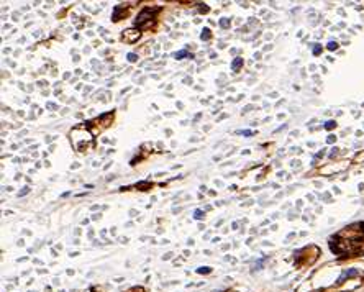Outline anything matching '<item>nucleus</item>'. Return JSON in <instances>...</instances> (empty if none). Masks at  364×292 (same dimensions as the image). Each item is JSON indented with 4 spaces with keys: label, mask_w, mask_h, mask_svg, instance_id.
<instances>
[{
    "label": "nucleus",
    "mask_w": 364,
    "mask_h": 292,
    "mask_svg": "<svg viewBox=\"0 0 364 292\" xmlns=\"http://www.w3.org/2000/svg\"><path fill=\"white\" fill-rule=\"evenodd\" d=\"M71 143L72 146L77 150L79 153H84L87 151L94 143V138H92V133L89 130H85L84 127H76L72 131H71Z\"/></svg>",
    "instance_id": "f257e3e1"
},
{
    "label": "nucleus",
    "mask_w": 364,
    "mask_h": 292,
    "mask_svg": "<svg viewBox=\"0 0 364 292\" xmlns=\"http://www.w3.org/2000/svg\"><path fill=\"white\" fill-rule=\"evenodd\" d=\"M159 12V7H156V8H151V7H145L143 10L138 13V17H136V21H135V25L136 26H148V23H149V20H153L154 18V15Z\"/></svg>",
    "instance_id": "f03ea898"
},
{
    "label": "nucleus",
    "mask_w": 364,
    "mask_h": 292,
    "mask_svg": "<svg viewBox=\"0 0 364 292\" xmlns=\"http://www.w3.org/2000/svg\"><path fill=\"white\" fill-rule=\"evenodd\" d=\"M140 38V30H135V28H130V30L123 31V40L126 43H133Z\"/></svg>",
    "instance_id": "7ed1b4c3"
},
{
    "label": "nucleus",
    "mask_w": 364,
    "mask_h": 292,
    "mask_svg": "<svg viewBox=\"0 0 364 292\" xmlns=\"http://www.w3.org/2000/svg\"><path fill=\"white\" fill-rule=\"evenodd\" d=\"M241 64H243V59H241V57H236V59L233 61V64H231V69L234 71V72H236V71L239 69V66H241Z\"/></svg>",
    "instance_id": "20e7f679"
},
{
    "label": "nucleus",
    "mask_w": 364,
    "mask_h": 292,
    "mask_svg": "<svg viewBox=\"0 0 364 292\" xmlns=\"http://www.w3.org/2000/svg\"><path fill=\"white\" fill-rule=\"evenodd\" d=\"M356 274H358V272L354 271V269H353V271H348V272H344V274H343L341 277H339V282H341V281L344 279V277H349V276H356Z\"/></svg>",
    "instance_id": "39448f33"
},
{
    "label": "nucleus",
    "mask_w": 364,
    "mask_h": 292,
    "mask_svg": "<svg viewBox=\"0 0 364 292\" xmlns=\"http://www.w3.org/2000/svg\"><path fill=\"white\" fill-rule=\"evenodd\" d=\"M208 28H205V30L202 31V40H208V38H210V35H208Z\"/></svg>",
    "instance_id": "423d86ee"
},
{
    "label": "nucleus",
    "mask_w": 364,
    "mask_h": 292,
    "mask_svg": "<svg viewBox=\"0 0 364 292\" xmlns=\"http://www.w3.org/2000/svg\"><path fill=\"white\" fill-rule=\"evenodd\" d=\"M325 127H327V130H331V128H335V127H336V123H335V122L331 120V122H327V125H325Z\"/></svg>",
    "instance_id": "0eeeda50"
},
{
    "label": "nucleus",
    "mask_w": 364,
    "mask_h": 292,
    "mask_svg": "<svg viewBox=\"0 0 364 292\" xmlns=\"http://www.w3.org/2000/svg\"><path fill=\"white\" fill-rule=\"evenodd\" d=\"M202 215H203L202 210H195V218H197V220H202V218H203Z\"/></svg>",
    "instance_id": "6e6552de"
},
{
    "label": "nucleus",
    "mask_w": 364,
    "mask_h": 292,
    "mask_svg": "<svg viewBox=\"0 0 364 292\" xmlns=\"http://www.w3.org/2000/svg\"><path fill=\"white\" fill-rule=\"evenodd\" d=\"M128 61H130V63H135V61H136V54L130 53V54H128Z\"/></svg>",
    "instance_id": "1a4fd4ad"
},
{
    "label": "nucleus",
    "mask_w": 364,
    "mask_h": 292,
    "mask_svg": "<svg viewBox=\"0 0 364 292\" xmlns=\"http://www.w3.org/2000/svg\"><path fill=\"white\" fill-rule=\"evenodd\" d=\"M336 48H338V45H336V43H335V41H331V43H328V49H336Z\"/></svg>",
    "instance_id": "9d476101"
},
{
    "label": "nucleus",
    "mask_w": 364,
    "mask_h": 292,
    "mask_svg": "<svg viewBox=\"0 0 364 292\" xmlns=\"http://www.w3.org/2000/svg\"><path fill=\"white\" fill-rule=\"evenodd\" d=\"M184 56H187V51H180V53H177V54H176L177 59H180V57H184Z\"/></svg>",
    "instance_id": "9b49d317"
},
{
    "label": "nucleus",
    "mask_w": 364,
    "mask_h": 292,
    "mask_svg": "<svg viewBox=\"0 0 364 292\" xmlns=\"http://www.w3.org/2000/svg\"><path fill=\"white\" fill-rule=\"evenodd\" d=\"M197 272H200V274H202V272H210V267H199Z\"/></svg>",
    "instance_id": "f8f14e48"
},
{
    "label": "nucleus",
    "mask_w": 364,
    "mask_h": 292,
    "mask_svg": "<svg viewBox=\"0 0 364 292\" xmlns=\"http://www.w3.org/2000/svg\"><path fill=\"white\" fill-rule=\"evenodd\" d=\"M220 25H222L223 28H227V26H228V21H227V20H225V18H223V20L220 21Z\"/></svg>",
    "instance_id": "ddd939ff"
}]
</instances>
